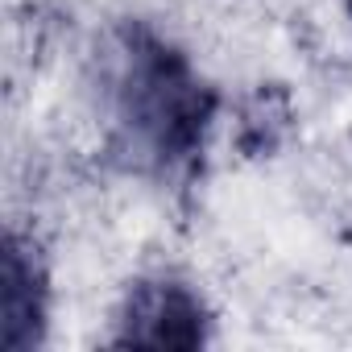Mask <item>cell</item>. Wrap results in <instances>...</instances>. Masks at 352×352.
Returning <instances> with one entry per match:
<instances>
[{"label":"cell","mask_w":352,"mask_h":352,"mask_svg":"<svg viewBox=\"0 0 352 352\" xmlns=\"http://www.w3.org/2000/svg\"><path fill=\"white\" fill-rule=\"evenodd\" d=\"M216 112V96L199 83L187 58L145 30L120 34L116 116L129 145L157 166L183 162L199 149Z\"/></svg>","instance_id":"obj_1"},{"label":"cell","mask_w":352,"mask_h":352,"mask_svg":"<svg viewBox=\"0 0 352 352\" xmlns=\"http://www.w3.org/2000/svg\"><path fill=\"white\" fill-rule=\"evenodd\" d=\"M204 340H208V311L183 282H137L129 290L116 344L199 348Z\"/></svg>","instance_id":"obj_2"},{"label":"cell","mask_w":352,"mask_h":352,"mask_svg":"<svg viewBox=\"0 0 352 352\" xmlns=\"http://www.w3.org/2000/svg\"><path fill=\"white\" fill-rule=\"evenodd\" d=\"M46 327V274L34 245L9 236L5 245V344L34 348Z\"/></svg>","instance_id":"obj_3"},{"label":"cell","mask_w":352,"mask_h":352,"mask_svg":"<svg viewBox=\"0 0 352 352\" xmlns=\"http://www.w3.org/2000/svg\"><path fill=\"white\" fill-rule=\"evenodd\" d=\"M348 13H352V0H348Z\"/></svg>","instance_id":"obj_4"}]
</instances>
